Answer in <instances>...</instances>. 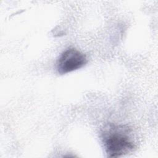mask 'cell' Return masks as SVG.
<instances>
[{
    "instance_id": "obj_1",
    "label": "cell",
    "mask_w": 158,
    "mask_h": 158,
    "mask_svg": "<svg viewBox=\"0 0 158 158\" xmlns=\"http://www.w3.org/2000/svg\"><path fill=\"white\" fill-rule=\"evenodd\" d=\"M101 139L108 157H117L133 152L136 148L133 130L128 126L106 125L101 132Z\"/></svg>"
},
{
    "instance_id": "obj_2",
    "label": "cell",
    "mask_w": 158,
    "mask_h": 158,
    "mask_svg": "<svg viewBox=\"0 0 158 158\" xmlns=\"http://www.w3.org/2000/svg\"><path fill=\"white\" fill-rule=\"evenodd\" d=\"M88 62L86 56L78 49L70 48L65 50L56 62V70L60 75L77 70Z\"/></svg>"
}]
</instances>
